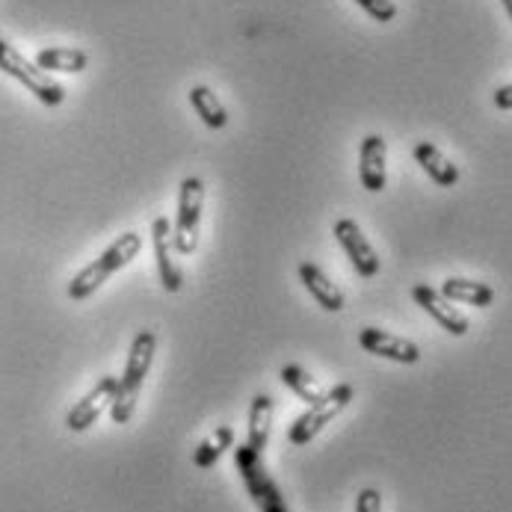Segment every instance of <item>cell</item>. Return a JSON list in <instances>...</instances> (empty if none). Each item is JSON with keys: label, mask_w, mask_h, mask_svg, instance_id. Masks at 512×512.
<instances>
[{"label": "cell", "mask_w": 512, "mask_h": 512, "mask_svg": "<svg viewBox=\"0 0 512 512\" xmlns=\"http://www.w3.org/2000/svg\"><path fill=\"white\" fill-rule=\"evenodd\" d=\"M116 388H119V379H116V376H101V379L95 382V388H92L83 400L74 403L72 412L66 415V427H69L72 433L89 430V427L113 406Z\"/></svg>", "instance_id": "7"}, {"label": "cell", "mask_w": 512, "mask_h": 512, "mask_svg": "<svg viewBox=\"0 0 512 512\" xmlns=\"http://www.w3.org/2000/svg\"><path fill=\"white\" fill-rule=\"evenodd\" d=\"M202 211H205V181L190 175L178 187V214H175V225H172V246L181 255H190L199 246Z\"/></svg>", "instance_id": "5"}, {"label": "cell", "mask_w": 512, "mask_h": 512, "mask_svg": "<svg viewBox=\"0 0 512 512\" xmlns=\"http://www.w3.org/2000/svg\"><path fill=\"white\" fill-rule=\"evenodd\" d=\"M441 296L450 302H465L474 308H489L495 302V288H489L486 282H474V279H444L441 282Z\"/></svg>", "instance_id": "14"}, {"label": "cell", "mask_w": 512, "mask_h": 512, "mask_svg": "<svg viewBox=\"0 0 512 512\" xmlns=\"http://www.w3.org/2000/svg\"><path fill=\"white\" fill-rule=\"evenodd\" d=\"M270 430H273V400L270 394H258L249 403V439L246 444L258 453H264L267 441H270Z\"/></svg>", "instance_id": "16"}, {"label": "cell", "mask_w": 512, "mask_h": 512, "mask_svg": "<svg viewBox=\"0 0 512 512\" xmlns=\"http://www.w3.org/2000/svg\"><path fill=\"white\" fill-rule=\"evenodd\" d=\"M151 240H154V258H157L160 285L169 293H178L181 285H184V273L172 258V252H175V246H172V222L166 217H157L151 222Z\"/></svg>", "instance_id": "11"}, {"label": "cell", "mask_w": 512, "mask_h": 512, "mask_svg": "<svg viewBox=\"0 0 512 512\" xmlns=\"http://www.w3.org/2000/svg\"><path fill=\"white\" fill-rule=\"evenodd\" d=\"M356 512H382V495L376 489H362L356 498Z\"/></svg>", "instance_id": "22"}, {"label": "cell", "mask_w": 512, "mask_h": 512, "mask_svg": "<svg viewBox=\"0 0 512 512\" xmlns=\"http://www.w3.org/2000/svg\"><path fill=\"white\" fill-rule=\"evenodd\" d=\"M234 465H237V471H240V477L246 483V492H249V498L258 507V512H288V504H285L276 480L267 474L258 450H252L249 444L234 447Z\"/></svg>", "instance_id": "3"}, {"label": "cell", "mask_w": 512, "mask_h": 512, "mask_svg": "<svg viewBox=\"0 0 512 512\" xmlns=\"http://www.w3.org/2000/svg\"><path fill=\"white\" fill-rule=\"evenodd\" d=\"M42 72H66V74H80L89 66V57L86 51L80 48H42L33 60Z\"/></svg>", "instance_id": "17"}, {"label": "cell", "mask_w": 512, "mask_h": 512, "mask_svg": "<svg viewBox=\"0 0 512 512\" xmlns=\"http://www.w3.org/2000/svg\"><path fill=\"white\" fill-rule=\"evenodd\" d=\"M412 154H415L418 166H421L439 187H456V181H459L456 163H450L433 143H418Z\"/></svg>", "instance_id": "15"}, {"label": "cell", "mask_w": 512, "mask_h": 512, "mask_svg": "<svg viewBox=\"0 0 512 512\" xmlns=\"http://www.w3.org/2000/svg\"><path fill=\"white\" fill-rule=\"evenodd\" d=\"M299 282L305 285V291L314 296V302L323 308V311H341L344 305H347V299H344V291L317 267V264H311V261H302L299 264Z\"/></svg>", "instance_id": "13"}, {"label": "cell", "mask_w": 512, "mask_h": 512, "mask_svg": "<svg viewBox=\"0 0 512 512\" xmlns=\"http://www.w3.org/2000/svg\"><path fill=\"white\" fill-rule=\"evenodd\" d=\"M335 237H338L341 249L347 252L350 264L356 267V273H359L362 279H373V276L379 273V255H376V249L370 246L365 231L359 228V222L350 220V217H347V220H338L335 222Z\"/></svg>", "instance_id": "9"}, {"label": "cell", "mask_w": 512, "mask_h": 512, "mask_svg": "<svg viewBox=\"0 0 512 512\" xmlns=\"http://www.w3.org/2000/svg\"><path fill=\"white\" fill-rule=\"evenodd\" d=\"M492 101H495V107H498V110H512V83H507V86H498V89H495V95H492Z\"/></svg>", "instance_id": "23"}, {"label": "cell", "mask_w": 512, "mask_h": 512, "mask_svg": "<svg viewBox=\"0 0 512 512\" xmlns=\"http://www.w3.org/2000/svg\"><path fill=\"white\" fill-rule=\"evenodd\" d=\"M282 382L291 388L293 394L299 397V400H305L308 406H314V403H320L323 397H326V391H323V385L314 379V376H308V370H302L299 365H285L282 367Z\"/></svg>", "instance_id": "19"}, {"label": "cell", "mask_w": 512, "mask_h": 512, "mask_svg": "<svg viewBox=\"0 0 512 512\" xmlns=\"http://www.w3.org/2000/svg\"><path fill=\"white\" fill-rule=\"evenodd\" d=\"M154 353H157V335L151 329H143L134 338V344H131L128 362H125V373L119 376L116 400L110 406L113 424H128L134 418V409H137V400H140V388L146 382V373L151 370Z\"/></svg>", "instance_id": "2"}, {"label": "cell", "mask_w": 512, "mask_h": 512, "mask_svg": "<svg viewBox=\"0 0 512 512\" xmlns=\"http://www.w3.org/2000/svg\"><path fill=\"white\" fill-rule=\"evenodd\" d=\"M359 344L370 356H379V359H388V362H397V365H418L421 362V350H418L415 341L391 335L385 329L367 326V329L359 332Z\"/></svg>", "instance_id": "8"}, {"label": "cell", "mask_w": 512, "mask_h": 512, "mask_svg": "<svg viewBox=\"0 0 512 512\" xmlns=\"http://www.w3.org/2000/svg\"><path fill=\"white\" fill-rule=\"evenodd\" d=\"M356 3L379 24H388V21L397 18V3L394 0H356Z\"/></svg>", "instance_id": "21"}, {"label": "cell", "mask_w": 512, "mask_h": 512, "mask_svg": "<svg viewBox=\"0 0 512 512\" xmlns=\"http://www.w3.org/2000/svg\"><path fill=\"white\" fill-rule=\"evenodd\" d=\"M140 249H143V237H140L137 231L119 234V237L92 261V264H86V267L74 276L72 282H69V299H74V302L89 299V296L98 291L110 276H116L122 267H128V264L140 255Z\"/></svg>", "instance_id": "1"}, {"label": "cell", "mask_w": 512, "mask_h": 512, "mask_svg": "<svg viewBox=\"0 0 512 512\" xmlns=\"http://www.w3.org/2000/svg\"><path fill=\"white\" fill-rule=\"evenodd\" d=\"M504 3V9H507V15H510V21H512V0H501Z\"/></svg>", "instance_id": "24"}, {"label": "cell", "mask_w": 512, "mask_h": 512, "mask_svg": "<svg viewBox=\"0 0 512 512\" xmlns=\"http://www.w3.org/2000/svg\"><path fill=\"white\" fill-rule=\"evenodd\" d=\"M353 385L350 382H341V385H335V388H329L326 391V397L320 400V403H314L305 415H299L296 421L291 424V433H288V439L296 447H302V444H308V441L314 439L326 424H332L347 406H350V400H353Z\"/></svg>", "instance_id": "6"}, {"label": "cell", "mask_w": 512, "mask_h": 512, "mask_svg": "<svg viewBox=\"0 0 512 512\" xmlns=\"http://www.w3.org/2000/svg\"><path fill=\"white\" fill-rule=\"evenodd\" d=\"M412 299L439 323L444 332H450L453 338H462V335H468V329H471V323H468V317L459 311V308H453L450 305V299H444L441 291L436 288H430V285H415L412 288Z\"/></svg>", "instance_id": "10"}, {"label": "cell", "mask_w": 512, "mask_h": 512, "mask_svg": "<svg viewBox=\"0 0 512 512\" xmlns=\"http://www.w3.org/2000/svg\"><path fill=\"white\" fill-rule=\"evenodd\" d=\"M388 146L379 134H367L359 148V178L367 193H382L388 184V169H385Z\"/></svg>", "instance_id": "12"}, {"label": "cell", "mask_w": 512, "mask_h": 512, "mask_svg": "<svg viewBox=\"0 0 512 512\" xmlns=\"http://www.w3.org/2000/svg\"><path fill=\"white\" fill-rule=\"evenodd\" d=\"M190 104H193L196 116H199L208 128L222 131V128L228 125V110L222 107V101L217 98V92H214L211 86H205V83L193 86V89H190Z\"/></svg>", "instance_id": "18"}, {"label": "cell", "mask_w": 512, "mask_h": 512, "mask_svg": "<svg viewBox=\"0 0 512 512\" xmlns=\"http://www.w3.org/2000/svg\"><path fill=\"white\" fill-rule=\"evenodd\" d=\"M228 447H234V430H231V427H217L208 439L196 447V456H193L196 468H211V465H217L220 456Z\"/></svg>", "instance_id": "20"}, {"label": "cell", "mask_w": 512, "mask_h": 512, "mask_svg": "<svg viewBox=\"0 0 512 512\" xmlns=\"http://www.w3.org/2000/svg\"><path fill=\"white\" fill-rule=\"evenodd\" d=\"M0 72L15 77L27 92H33L45 107H60L66 101V89L51 77L48 72H42L36 63H30L21 51H15L12 45H6L0 39Z\"/></svg>", "instance_id": "4"}]
</instances>
